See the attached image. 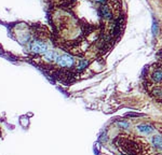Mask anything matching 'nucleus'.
<instances>
[{"label": "nucleus", "instance_id": "1a4fd4ad", "mask_svg": "<svg viewBox=\"0 0 162 155\" xmlns=\"http://www.w3.org/2000/svg\"><path fill=\"white\" fill-rule=\"evenodd\" d=\"M151 30H152V35L154 37H156L158 35V31H159V27H158V23L157 21L154 19V23H152V26H151Z\"/></svg>", "mask_w": 162, "mask_h": 155}, {"label": "nucleus", "instance_id": "39448f33", "mask_svg": "<svg viewBox=\"0 0 162 155\" xmlns=\"http://www.w3.org/2000/svg\"><path fill=\"white\" fill-rule=\"evenodd\" d=\"M137 130L140 131V133L147 134V135H148V134H151L154 131V127L149 124H140L137 126Z\"/></svg>", "mask_w": 162, "mask_h": 155}, {"label": "nucleus", "instance_id": "9d476101", "mask_svg": "<svg viewBox=\"0 0 162 155\" xmlns=\"http://www.w3.org/2000/svg\"><path fill=\"white\" fill-rule=\"evenodd\" d=\"M117 124H118L119 127L123 128V129H126V128H129V123H126V122H118Z\"/></svg>", "mask_w": 162, "mask_h": 155}, {"label": "nucleus", "instance_id": "0eeeda50", "mask_svg": "<svg viewBox=\"0 0 162 155\" xmlns=\"http://www.w3.org/2000/svg\"><path fill=\"white\" fill-rule=\"evenodd\" d=\"M151 79L156 83H160L162 82V70H155L151 75Z\"/></svg>", "mask_w": 162, "mask_h": 155}, {"label": "nucleus", "instance_id": "20e7f679", "mask_svg": "<svg viewBox=\"0 0 162 155\" xmlns=\"http://www.w3.org/2000/svg\"><path fill=\"white\" fill-rule=\"evenodd\" d=\"M151 144L157 151H162V136L156 135L151 138Z\"/></svg>", "mask_w": 162, "mask_h": 155}, {"label": "nucleus", "instance_id": "f8f14e48", "mask_svg": "<svg viewBox=\"0 0 162 155\" xmlns=\"http://www.w3.org/2000/svg\"><path fill=\"white\" fill-rule=\"evenodd\" d=\"M94 1L99 3H102V4H105V2H106V0H94Z\"/></svg>", "mask_w": 162, "mask_h": 155}, {"label": "nucleus", "instance_id": "f257e3e1", "mask_svg": "<svg viewBox=\"0 0 162 155\" xmlns=\"http://www.w3.org/2000/svg\"><path fill=\"white\" fill-rule=\"evenodd\" d=\"M29 50L33 53H35V54H41V55H44V54L49 51V49H48V45L46 44L43 41H40V40H34V41L29 44Z\"/></svg>", "mask_w": 162, "mask_h": 155}, {"label": "nucleus", "instance_id": "f03ea898", "mask_svg": "<svg viewBox=\"0 0 162 155\" xmlns=\"http://www.w3.org/2000/svg\"><path fill=\"white\" fill-rule=\"evenodd\" d=\"M55 63L60 67H66V68H69V67L74 66L75 61H74V57H72V55H69V54H62V55L57 56Z\"/></svg>", "mask_w": 162, "mask_h": 155}, {"label": "nucleus", "instance_id": "7ed1b4c3", "mask_svg": "<svg viewBox=\"0 0 162 155\" xmlns=\"http://www.w3.org/2000/svg\"><path fill=\"white\" fill-rule=\"evenodd\" d=\"M99 13L101 14V16H103L105 19L113 18V13H111V11L109 10V8H108L107 6H105V4L101 6V8L99 9Z\"/></svg>", "mask_w": 162, "mask_h": 155}, {"label": "nucleus", "instance_id": "6e6552de", "mask_svg": "<svg viewBox=\"0 0 162 155\" xmlns=\"http://www.w3.org/2000/svg\"><path fill=\"white\" fill-rule=\"evenodd\" d=\"M88 65H89V61H87V59H82V61H80L79 63H78L77 69L79 70V71H81V70L85 69V68L88 67Z\"/></svg>", "mask_w": 162, "mask_h": 155}, {"label": "nucleus", "instance_id": "423d86ee", "mask_svg": "<svg viewBox=\"0 0 162 155\" xmlns=\"http://www.w3.org/2000/svg\"><path fill=\"white\" fill-rule=\"evenodd\" d=\"M43 56H44V59H46V61H51V63H55L58 54L56 52H54V51H48Z\"/></svg>", "mask_w": 162, "mask_h": 155}, {"label": "nucleus", "instance_id": "9b49d317", "mask_svg": "<svg viewBox=\"0 0 162 155\" xmlns=\"http://www.w3.org/2000/svg\"><path fill=\"white\" fill-rule=\"evenodd\" d=\"M154 94L156 95V96H158V97H162V91H161V89H155V91H154Z\"/></svg>", "mask_w": 162, "mask_h": 155}]
</instances>
